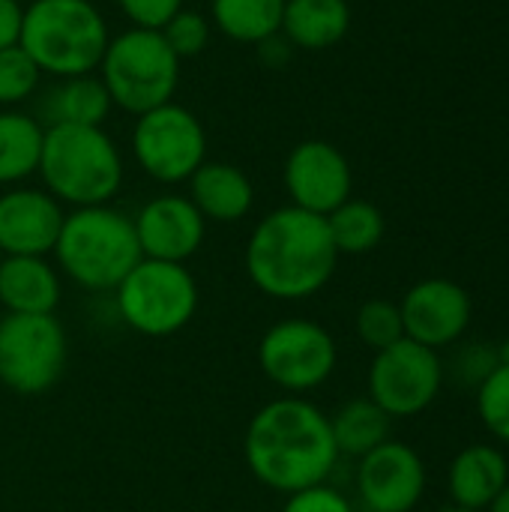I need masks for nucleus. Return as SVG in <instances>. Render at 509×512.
Here are the masks:
<instances>
[{
    "label": "nucleus",
    "instance_id": "obj_18",
    "mask_svg": "<svg viewBox=\"0 0 509 512\" xmlns=\"http://www.w3.org/2000/svg\"><path fill=\"white\" fill-rule=\"evenodd\" d=\"M57 303H60V279L45 258L3 255L0 306L6 309V315H54Z\"/></svg>",
    "mask_w": 509,
    "mask_h": 512
},
{
    "label": "nucleus",
    "instance_id": "obj_13",
    "mask_svg": "<svg viewBox=\"0 0 509 512\" xmlns=\"http://www.w3.org/2000/svg\"><path fill=\"white\" fill-rule=\"evenodd\" d=\"M357 486L372 512H411L426 492V465L408 444L387 441L360 459Z\"/></svg>",
    "mask_w": 509,
    "mask_h": 512
},
{
    "label": "nucleus",
    "instance_id": "obj_8",
    "mask_svg": "<svg viewBox=\"0 0 509 512\" xmlns=\"http://www.w3.org/2000/svg\"><path fill=\"white\" fill-rule=\"evenodd\" d=\"M66 333L54 315L0 318V384L18 396H42L66 369Z\"/></svg>",
    "mask_w": 509,
    "mask_h": 512
},
{
    "label": "nucleus",
    "instance_id": "obj_25",
    "mask_svg": "<svg viewBox=\"0 0 509 512\" xmlns=\"http://www.w3.org/2000/svg\"><path fill=\"white\" fill-rule=\"evenodd\" d=\"M324 219L339 255H366L384 240V216L369 201L348 198Z\"/></svg>",
    "mask_w": 509,
    "mask_h": 512
},
{
    "label": "nucleus",
    "instance_id": "obj_30",
    "mask_svg": "<svg viewBox=\"0 0 509 512\" xmlns=\"http://www.w3.org/2000/svg\"><path fill=\"white\" fill-rule=\"evenodd\" d=\"M117 6L132 21V27L162 30L183 9V0H117Z\"/></svg>",
    "mask_w": 509,
    "mask_h": 512
},
{
    "label": "nucleus",
    "instance_id": "obj_27",
    "mask_svg": "<svg viewBox=\"0 0 509 512\" xmlns=\"http://www.w3.org/2000/svg\"><path fill=\"white\" fill-rule=\"evenodd\" d=\"M39 66L21 45L0 51V105H18L39 87Z\"/></svg>",
    "mask_w": 509,
    "mask_h": 512
},
{
    "label": "nucleus",
    "instance_id": "obj_29",
    "mask_svg": "<svg viewBox=\"0 0 509 512\" xmlns=\"http://www.w3.org/2000/svg\"><path fill=\"white\" fill-rule=\"evenodd\" d=\"M162 39L168 42V48L183 60V57H195L207 48L210 42V18L192 9H180L162 30Z\"/></svg>",
    "mask_w": 509,
    "mask_h": 512
},
{
    "label": "nucleus",
    "instance_id": "obj_17",
    "mask_svg": "<svg viewBox=\"0 0 509 512\" xmlns=\"http://www.w3.org/2000/svg\"><path fill=\"white\" fill-rule=\"evenodd\" d=\"M114 102L102 84V78L90 75H72L57 78L42 99L36 102V120L42 129L51 126H102L111 114Z\"/></svg>",
    "mask_w": 509,
    "mask_h": 512
},
{
    "label": "nucleus",
    "instance_id": "obj_28",
    "mask_svg": "<svg viewBox=\"0 0 509 512\" xmlns=\"http://www.w3.org/2000/svg\"><path fill=\"white\" fill-rule=\"evenodd\" d=\"M477 411L483 417V426L509 444V366H495L477 390Z\"/></svg>",
    "mask_w": 509,
    "mask_h": 512
},
{
    "label": "nucleus",
    "instance_id": "obj_26",
    "mask_svg": "<svg viewBox=\"0 0 509 512\" xmlns=\"http://www.w3.org/2000/svg\"><path fill=\"white\" fill-rule=\"evenodd\" d=\"M357 336L363 345H369L375 354L405 339L402 309L390 300H369L357 312Z\"/></svg>",
    "mask_w": 509,
    "mask_h": 512
},
{
    "label": "nucleus",
    "instance_id": "obj_33",
    "mask_svg": "<svg viewBox=\"0 0 509 512\" xmlns=\"http://www.w3.org/2000/svg\"><path fill=\"white\" fill-rule=\"evenodd\" d=\"M258 60L267 66V69H282L288 60H291V42L282 36V33H273V36H267V39H261L258 45Z\"/></svg>",
    "mask_w": 509,
    "mask_h": 512
},
{
    "label": "nucleus",
    "instance_id": "obj_32",
    "mask_svg": "<svg viewBox=\"0 0 509 512\" xmlns=\"http://www.w3.org/2000/svg\"><path fill=\"white\" fill-rule=\"evenodd\" d=\"M21 21H24V6L18 0H0V51L18 45Z\"/></svg>",
    "mask_w": 509,
    "mask_h": 512
},
{
    "label": "nucleus",
    "instance_id": "obj_2",
    "mask_svg": "<svg viewBox=\"0 0 509 512\" xmlns=\"http://www.w3.org/2000/svg\"><path fill=\"white\" fill-rule=\"evenodd\" d=\"M339 252L327 219L294 204L267 213L246 243V273L273 300H306L336 273Z\"/></svg>",
    "mask_w": 509,
    "mask_h": 512
},
{
    "label": "nucleus",
    "instance_id": "obj_23",
    "mask_svg": "<svg viewBox=\"0 0 509 512\" xmlns=\"http://www.w3.org/2000/svg\"><path fill=\"white\" fill-rule=\"evenodd\" d=\"M390 423H393V417L387 411H381L372 399H354V402L342 405L330 417V429H333V441H336L339 456L363 459L375 447L387 444L390 441Z\"/></svg>",
    "mask_w": 509,
    "mask_h": 512
},
{
    "label": "nucleus",
    "instance_id": "obj_35",
    "mask_svg": "<svg viewBox=\"0 0 509 512\" xmlns=\"http://www.w3.org/2000/svg\"><path fill=\"white\" fill-rule=\"evenodd\" d=\"M495 357H498V366H509V339L501 345V348H498V354H495Z\"/></svg>",
    "mask_w": 509,
    "mask_h": 512
},
{
    "label": "nucleus",
    "instance_id": "obj_7",
    "mask_svg": "<svg viewBox=\"0 0 509 512\" xmlns=\"http://www.w3.org/2000/svg\"><path fill=\"white\" fill-rule=\"evenodd\" d=\"M117 309L123 321L150 339L174 336L198 312V285L186 264L141 258L117 285Z\"/></svg>",
    "mask_w": 509,
    "mask_h": 512
},
{
    "label": "nucleus",
    "instance_id": "obj_21",
    "mask_svg": "<svg viewBox=\"0 0 509 512\" xmlns=\"http://www.w3.org/2000/svg\"><path fill=\"white\" fill-rule=\"evenodd\" d=\"M351 27L348 0H285L282 36L303 51H324L345 39Z\"/></svg>",
    "mask_w": 509,
    "mask_h": 512
},
{
    "label": "nucleus",
    "instance_id": "obj_11",
    "mask_svg": "<svg viewBox=\"0 0 509 512\" xmlns=\"http://www.w3.org/2000/svg\"><path fill=\"white\" fill-rule=\"evenodd\" d=\"M444 369L438 351L402 339L375 354L369 369V399L396 417L423 414L441 393Z\"/></svg>",
    "mask_w": 509,
    "mask_h": 512
},
{
    "label": "nucleus",
    "instance_id": "obj_3",
    "mask_svg": "<svg viewBox=\"0 0 509 512\" xmlns=\"http://www.w3.org/2000/svg\"><path fill=\"white\" fill-rule=\"evenodd\" d=\"M45 192L78 207L108 204L123 186V159L102 126H51L42 138Z\"/></svg>",
    "mask_w": 509,
    "mask_h": 512
},
{
    "label": "nucleus",
    "instance_id": "obj_22",
    "mask_svg": "<svg viewBox=\"0 0 509 512\" xmlns=\"http://www.w3.org/2000/svg\"><path fill=\"white\" fill-rule=\"evenodd\" d=\"M45 129L33 114L0 111V186H12L39 171Z\"/></svg>",
    "mask_w": 509,
    "mask_h": 512
},
{
    "label": "nucleus",
    "instance_id": "obj_19",
    "mask_svg": "<svg viewBox=\"0 0 509 512\" xmlns=\"http://www.w3.org/2000/svg\"><path fill=\"white\" fill-rule=\"evenodd\" d=\"M189 201L204 219L240 222L255 204V186L231 162H204L189 177Z\"/></svg>",
    "mask_w": 509,
    "mask_h": 512
},
{
    "label": "nucleus",
    "instance_id": "obj_4",
    "mask_svg": "<svg viewBox=\"0 0 509 512\" xmlns=\"http://www.w3.org/2000/svg\"><path fill=\"white\" fill-rule=\"evenodd\" d=\"M54 255L60 270L87 291H117L144 258L135 222L108 204L72 210L63 219Z\"/></svg>",
    "mask_w": 509,
    "mask_h": 512
},
{
    "label": "nucleus",
    "instance_id": "obj_14",
    "mask_svg": "<svg viewBox=\"0 0 509 512\" xmlns=\"http://www.w3.org/2000/svg\"><path fill=\"white\" fill-rule=\"evenodd\" d=\"M405 339L432 351L453 345L471 324V297L450 279H423L399 303Z\"/></svg>",
    "mask_w": 509,
    "mask_h": 512
},
{
    "label": "nucleus",
    "instance_id": "obj_9",
    "mask_svg": "<svg viewBox=\"0 0 509 512\" xmlns=\"http://www.w3.org/2000/svg\"><path fill=\"white\" fill-rule=\"evenodd\" d=\"M132 156L153 180L183 183L207 162V132L189 108L171 99L135 120Z\"/></svg>",
    "mask_w": 509,
    "mask_h": 512
},
{
    "label": "nucleus",
    "instance_id": "obj_6",
    "mask_svg": "<svg viewBox=\"0 0 509 512\" xmlns=\"http://www.w3.org/2000/svg\"><path fill=\"white\" fill-rule=\"evenodd\" d=\"M99 78L111 102L135 117L171 102L180 81V57L159 30L129 27L108 39Z\"/></svg>",
    "mask_w": 509,
    "mask_h": 512
},
{
    "label": "nucleus",
    "instance_id": "obj_12",
    "mask_svg": "<svg viewBox=\"0 0 509 512\" xmlns=\"http://www.w3.org/2000/svg\"><path fill=\"white\" fill-rule=\"evenodd\" d=\"M285 189L294 207L330 216L351 198V165L330 141H300L285 159Z\"/></svg>",
    "mask_w": 509,
    "mask_h": 512
},
{
    "label": "nucleus",
    "instance_id": "obj_36",
    "mask_svg": "<svg viewBox=\"0 0 509 512\" xmlns=\"http://www.w3.org/2000/svg\"><path fill=\"white\" fill-rule=\"evenodd\" d=\"M444 512H480V510H462V507H450V510Z\"/></svg>",
    "mask_w": 509,
    "mask_h": 512
},
{
    "label": "nucleus",
    "instance_id": "obj_20",
    "mask_svg": "<svg viewBox=\"0 0 509 512\" xmlns=\"http://www.w3.org/2000/svg\"><path fill=\"white\" fill-rule=\"evenodd\" d=\"M507 483V459L489 444H474L462 450L450 465V495L462 510L486 512Z\"/></svg>",
    "mask_w": 509,
    "mask_h": 512
},
{
    "label": "nucleus",
    "instance_id": "obj_10",
    "mask_svg": "<svg viewBox=\"0 0 509 512\" xmlns=\"http://www.w3.org/2000/svg\"><path fill=\"white\" fill-rule=\"evenodd\" d=\"M339 351L333 336L306 318L273 324L258 342V366L276 387L306 393L321 387L336 369Z\"/></svg>",
    "mask_w": 509,
    "mask_h": 512
},
{
    "label": "nucleus",
    "instance_id": "obj_5",
    "mask_svg": "<svg viewBox=\"0 0 509 512\" xmlns=\"http://www.w3.org/2000/svg\"><path fill=\"white\" fill-rule=\"evenodd\" d=\"M108 39L105 18L90 0H33L24 9L18 45L39 72L72 78L99 69Z\"/></svg>",
    "mask_w": 509,
    "mask_h": 512
},
{
    "label": "nucleus",
    "instance_id": "obj_24",
    "mask_svg": "<svg viewBox=\"0 0 509 512\" xmlns=\"http://www.w3.org/2000/svg\"><path fill=\"white\" fill-rule=\"evenodd\" d=\"M285 0H210V21L234 42L258 45L282 30Z\"/></svg>",
    "mask_w": 509,
    "mask_h": 512
},
{
    "label": "nucleus",
    "instance_id": "obj_16",
    "mask_svg": "<svg viewBox=\"0 0 509 512\" xmlns=\"http://www.w3.org/2000/svg\"><path fill=\"white\" fill-rule=\"evenodd\" d=\"M60 201L45 189H9L0 195V252L45 258L63 228Z\"/></svg>",
    "mask_w": 509,
    "mask_h": 512
},
{
    "label": "nucleus",
    "instance_id": "obj_34",
    "mask_svg": "<svg viewBox=\"0 0 509 512\" xmlns=\"http://www.w3.org/2000/svg\"><path fill=\"white\" fill-rule=\"evenodd\" d=\"M489 512H509V483L504 486V492L492 501V507H489Z\"/></svg>",
    "mask_w": 509,
    "mask_h": 512
},
{
    "label": "nucleus",
    "instance_id": "obj_37",
    "mask_svg": "<svg viewBox=\"0 0 509 512\" xmlns=\"http://www.w3.org/2000/svg\"><path fill=\"white\" fill-rule=\"evenodd\" d=\"M0 261H3V252H0Z\"/></svg>",
    "mask_w": 509,
    "mask_h": 512
},
{
    "label": "nucleus",
    "instance_id": "obj_15",
    "mask_svg": "<svg viewBox=\"0 0 509 512\" xmlns=\"http://www.w3.org/2000/svg\"><path fill=\"white\" fill-rule=\"evenodd\" d=\"M144 258L186 264L204 243L207 219L183 195H159L132 219Z\"/></svg>",
    "mask_w": 509,
    "mask_h": 512
},
{
    "label": "nucleus",
    "instance_id": "obj_31",
    "mask_svg": "<svg viewBox=\"0 0 509 512\" xmlns=\"http://www.w3.org/2000/svg\"><path fill=\"white\" fill-rule=\"evenodd\" d=\"M282 512H354L351 504L345 501V495H339L336 489L330 486H312V489H303V492H294L288 495Z\"/></svg>",
    "mask_w": 509,
    "mask_h": 512
},
{
    "label": "nucleus",
    "instance_id": "obj_1",
    "mask_svg": "<svg viewBox=\"0 0 509 512\" xmlns=\"http://www.w3.org/2000/svg\"><path fill=\"white\" fill-rule=\"evenodd\" d=\"M243 456L261 486L294 495L321 486L336 468L339 450L330 417L306 399L285 396L267 402L249 420Z\"/></svg>",
    "mask_w": 509,
    "mask_h": 512
}]
</instances>
